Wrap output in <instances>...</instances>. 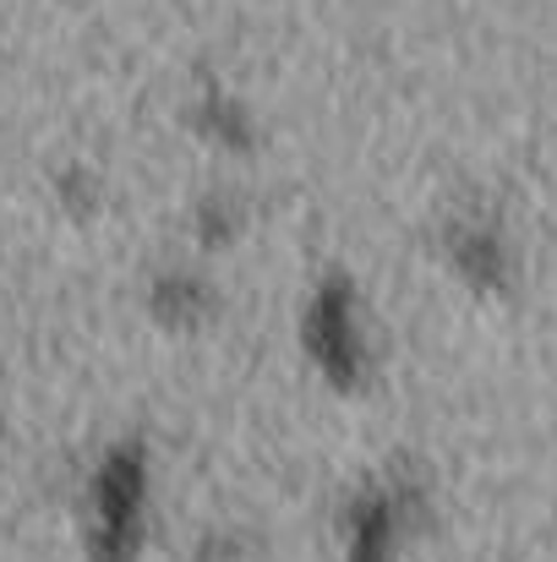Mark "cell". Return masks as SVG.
I'll return each instance as SVG.
<instances>
[{
    "instance_id": "1",
    "label": "cell",
    "mask_w": 557,
    "mask_h": 562,
    "mask_svg": "<svg viewBox=\"0 0 557 562\" xmlns=\"http://www.w3.org/2000/svg\"><path fill=\"white\" fill-rule=\"evenodd\" d=\"M137 536H143V464L137 453H110L93 492V558L132 562Z\"/></svg>"
},
{
    "instance_id": "2",
    "label": "cell",
    "mask_w": 557,
    "mask_h": 562,
    "mask_svg": "<svg viewBox=\"0 0 557 562\" xmlns=\"http://www.w3.org/2000/svg\"><path fill=\"white\" fill-rule=\"evenodd\" d=\"M388 547H393V514H388V503H361L356 536H350V562H388Z\"/></svg>"
}]
</instances>
